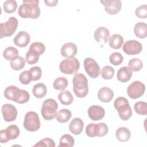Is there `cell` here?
<instances>
[{
    "mask_svg": "<svg viewBox=\"0 0 147 147\" xmlns=\"http://www.w3.org/2000/svg\"><path fill=\"white\" fill-rule=\"evenodd\" d=\"M38 3L39 1L38 0L23 1L22 4L18 10L19 16L23 18H37L40 17L41 13Z\"/></svg>",
    "mask_w": 147,
    "mask_h": 147,
    "instance_id": "1",
    "label": "cell"
},
{
    "mask_svg": "<svg viewBox=\"0 0 147 147\" xmlns=\"http://www.w3.org/2000/svg\"><path fill=\"white\" fill-rule=\"evenodd\" d=\"M4 96L7 99L20 104L28 102L30 98V95L28 91L21 90L15 86H10L6 87L4 91Z\"/></svg>",
    "mask_w": 147,
    "mask_h": 147,
    "instance_id": "2",
    "label": "cell"
},
{
    "mask_svg": "<svg viewBox=\"0 0 147 147\" xmlns=\"http://www.w3.org/2000/svg\"><path fill=\"white\" fill-rule=\"evenodd\" d=\"M73 91L78 98L85 97L88 92V80L86 76L82 73H76L72 79Z\"/></svg>",
    "mask_w": 147,
    "mask_h": 147,
    "instance_id": "3",
    "label": "cell"
},
{
    "mask_svg": "<svg viewBox=\"0 0 147 147\" xmlns=\"http://www.w3.org/2000/svg\"><path fill=\"white\" fill-rule=\"evenodd\" d=\"M114 106L122 120L127 121L131 117V108L126 98L124 97L117 98L114 102Z\"/></svg>",
    "mask_w": 147,
    "mask_h": 147,
    "instance_id": "4",
    "label": "cell"
},
{
    "mask_svg": "<svg viewBox=\"0 0 147 147\" xmlns=\"http://www.w3.org/2000/svg\"><path fill=\"white\" fill-rule=\"evenodd\" d=\"M58 104L55 100L49 98L44 101L41 107V115L44 119L49 121L56 117Z\"/></svg>",
    "mask_w": 147,
    "mask_h": 147,
    "instance_id": "5",
    "label": "cell"
},
{
    "mask_svg": "<svg viewBox=\"0 0 147 147\" xmlns=\"http://www.w3.org/2000/svg\"><path fill=\"white\" fill-rule=\"evenodd\" d=\"M80 67L79 60L75 57H68L63 60L59 65L60 71L67 75L75 74Z\"/></svg>",
    "mask_w": 147,
    "mask_h": 147,
    "instance_id": "6",
    "label": "cell"
},
{
    "mask_svg": "<svg viewBox=\"0 0 147 147\" xmlns=\"http://www.w3.org/2000/svg\"><path fill=\"white\" fill-rule=\"evenodd\" d=\"M108 131V126L103 122L90 123L86 128V133L90 137H103L107 134Z\"/></svg>",
    "mask_w": 147,
    "mask_h": 147,
    "instance_id": "7",
    "label": "cell"
},
{
    "mask_svg": "<svg viewBox=\"0 0 147 147\" xmlns=\"http://www.w3.org/2000/svg\"><path fill=\"white\" fill-rule=\"evenodd\" d=\"M24 127L29 131H36L40 127V121L38 114L34 111L28 112L24 117Z\"/></svg>",
    "mask_w": 147,
    "mask_h": 147,
    "instance_id": "8",
    "label": "cell"
},
{
    "mask_svg": "<svg viewBox=\"0 0 147 147\" xmlns=\"http://www.w3.org/2000/svg\"><path fill=\"white\" fill-rule=\"evenodd\" d=\"M18 20L14 17H10L8 20L0 24V38L9 37L14 34L18 26Z\"/></svg>",
    "mask_w": 147,
    "mask_h": 147,
    "instance_id": "9",
    "label": "cell"
},
{
    "mask_svg": "<svg viewBox=\"0 0 147 147\" xmlns=\"http://www.w3.org/2000/svg\"><path fill=\"white\" fill-rule=\"evenodd\" d=\"M145 91V86L140 81L132 82L127 88V94L131 99H137L142 96Z\"/></svg>",
    "mask_w": 147,
    "mask_h": 147,
    "instance_id": "10",
    "label": "cell"
},
{
    "mask_svg": "<svg viewBox=\"0 0 147 147\" xmlns=\"http://www.w3.org/2000/svg\"><path fill=\"white\" fill-rule=\"evenodd\" d=\"M84 68L88 75L91 78H96L100 74L99 65L91 57H87L84 59Z\"/></svg>",
    "mask_w": 147,
    "mask_h": 147,
    "instance_id": "11",
    "label": "cell"
},
{
    "mask_svg": "<svg viewBox=\"0 0 147 147\" xmlns=\"http://www.w3.org/2000/svg\"><path fill=\"white\" fill-rule=\"evenodd\" d=\"M123 51L129 55H138L142 50V44L136 40H130L124 43L122 48Z\"/></svg>",
    "mask_w": 147,
    "mask_h": 147,
    "instance_id": "12",
    "label": "cell"
},
{
    "mask_svg": "<svg viewBox=\"0 0 147 147\" xmlns=\"http://www.w3.org/2000/svg\"><path fill=\"white\" fill-rule=\"evenodd\" d=\"M1 112L4 120L6 122L14 121L17 117V110L11 104L6 103L2 105Z\"/></svg>",
    "mask_w": 147,
    "mask_h": 147,
    "instance_id": "13",
    "label": "cell"
},
{
    "mask_svg": "<svg viewBox=\"0 0 147 147\" xmlns=\"http://www.w3.org/2000/svg\"><path fill=\"white\" fill-rule=\"evenodd\" d=\"M100 3L105 6V11L110 15L117 14L121 9L122 2L119 0H104Z\"/></svg>",
    "mask_w": 147,
    "mask_h": 147,
    "instance_id": "14",
    "label": "cell"
},
{
    "mask_svg": "<svg viewBox=\"0 0 147 147\" xmlns=\"http://www.w3.org/2000/svg\"><path fill=\"white\" fill-rule=\"evenodd\" d=\"M105 114V109L98 105L90 106L88 110V115L90 118L93 121H99L102 119Z\"/></svg>",
    "mask_w": 147,
    "mask_h": 147,
    "instance_id": "15",
    "label": "cell"
},
{
    "mask_svg": "<svg viewBox=\"0 0 147 147\" xmlns=\"http://www.w3.org/2000/svg\"><path fill=\"white\" fill-rule=\"evenodd\" d=\"M78 52L76 45L71 42H68L64 44L60 49L61 55L65 57H74Z\"/></svg>",
    "mask_w": 147,
    "mask_h": 147,
    "instance_id": "16",
    "label": "cell"
},
{
    "mask_svg": "<svg viewBox=\"0 0 147 147\" xmlns=\"http://www.w3.org/2000/svg\"><path fill=\"white\" fill-rule=\"evenodd\" d=\"M30 36L25 31H20L14 38V44L18 47H25L30 42Z\"/></svg>",
    "mask_w": 147,
    "mask_h": 147,
    "instance_id": "17",
    "label": "cell"
},
{
    "mask_svg": "<svg viewBox=\"0 0 147 147\" xmlns=\"http://www.w3.org/2000/svg\"><path fill=\"white\" fill-rule=\"evenodd\" d=\"M94 37L98 42L100 43L103 41L104 43H106L110 37V32L106 27L100 26L95 30Z\"/></svg>",
    "mask_w": 147,
    "mask_h": 147,
    "instance_id": "18",
    "label": "cell"
},
{
    "mask_svg": "<svg viewBox=\"0 0 147 147\" xmlns=\"http://www.w3.org/2000/svg\"><path fill=\"white\" fill-rule=\"evenodd\" d=\"M84 127V122L79 118H74L69 124V131L75 135L80 134L83 131Z\"/></svg>",
    "mask_w": 147,
    "mask_h": 147,
    "instance_id": "19",
    "label": "cell"
},
{
    "mask_svg": "<svg viewBox=\"0 0 147 147\" xmlns=\"http://www.w3.org/2000/svg\"><path fill=\"white\" fill-rule=\"evenodd\" d=\"M98 99L102 102L108 103L110 102L114 96V92L109 87H104L99 89L97 94Z\"/></svg>",
    "mask_w": 147,
    "mask_h": 147,
    "instance_id": "20",
    "label": "cell"
},
{
    "mask_svg": "<svg viewBox=\"0 0 147 147\" xmlns=\"http://www.w3.org/2000/svg\"><path fill=\"white\" fill-rule=\"evenodd\" d=\"M132 76V71L129 67H121L117 72V79L122 83L128 82Z\"/></svg>",
    "mask_w": 147,
    "mask_h": 147,
    "instance_id": "21",
    "label": "cell"
},
{
    "mask_svg": "<svg viewBox=\"0 0 147 147\" xmlns=\"http://www.w3.org/2000/svg\"><path fill=\"white\" fill-rule=\"evenodd\" d=\"M115 136L118 141L121 142H126L130 139L131 133L127 127H120L116 130Z\"/></svg>",
    "mask_w": 147,
    "mask_h": 147,
    "instance_id": "22",
    "label": "cell"
},
{
    "mask_svg": "<svg viewBox=\"0 0 147 147\" xmlns=\"http://www.w3.org/2000/svg\"><path fill=\"white\" fill-rule=\"evenodd\" d=\"M123 43V38L121 34H114L109 39V44L110 47L115 49H119Z\"/></svg>",
    "mask_w": 147,
    "mask_h": 147,
    "instance_id": "23",
    "label": "cell"
},
{
    "mask_svg": "<svg viewBox=\"0 0 147 147\" xmlns=\"http://www.w3.org/2000/svg\"><path fill=\"white\" fill-rule=\"evenodd\" d=\"M134 33L140 38H145L147 36V25L145 23L140 22L134 25Z\"/></svg>",
    "mask_w": 147,
    "mask_h": 147,
    "instance_id": "24",
    "label": "cell"
},
{
    "mask_svg": "<svg viewBox=\"0 0 147 147\" xmlns=\"http://www.w3.org/2000/svg\"><path fill=\"white\" fill-rule=\"evenodd\" d=\"M58 99L62 105H69L74 101V97L69 91L64 90L58 94Z\"/></svg>",
    "mask_w": 147,
    "mask_h": 147,
    "instance_id": "25",
    "label": "cell"
},
{
    "mask_svg": "<svg viewBox=\"0 0 147 147\" xmlns=\"http://www.w3.org/2000/svg\"><path fill=\"white\" fill-rule=\"evenodd\" d=\"M33 95L37 98H42L45 96L47 92L46 86L41 83L36 84L32 90Z\"/></svg>",
    "mask_w": 147,
    "mask_h": 147,
    "instance_id": "26",
    "label": "cell"
},
{
    "mask_svg": "<svg viewBox=\"0 0 147 147\" xmlns=\"http://www.w3.org/2000/svg\"><path fill=\"white\" fill-rule=\"evenodd\" d=\"M71 117L72 113L71 111L67 109H63L57 112L56 118L60 123H65L69 120Z\"/></svg>",
    "mask_w": 147,
    "mask_h": 147,
    "instance_id": "27",
    "label": "cell"
},
{
    "mask_svg": "<svg viewBox=\"0 0 147 147\" xmlns=\"http://www.w3.org/2000/svg\"><path fill=\"white\" fill-rule=\"evenodd\" d=\"M6 135L9 140L16 139L20 135V129L16 125H11L5 130Z\"/></svg>",
    "mask_w": 147,
    "mask_h": 147,
    "instance_id": "28",
    "label": "cell"
},
{
    "mask_svg": "<svg viewBox=\"0 0 147 147\" xmlns=\"http://www.w3.org/2000/svg\"><path fill=\"white\" fill-rule=\"evenodd\" d=\"M3 56L7 60L11 61L18 56V51L16 48L9 47L3 51Z\"/></svg>",
    "mask_w": 147,
    "mask_h": 147,
    "instance_id": "29",
    "label": "cell"
},
{
    "mask_svg": "<svg viewBox=\"0 0 147 147\" xmlns=\"http://www.w3.org/2000/svg\"><path fill=\"white\" fill-rule=\"evenodd\" d=\"M29 51L40 56L45 52V46L42 42H35L30 45Z\"/></svg>",
    "mask_w": 147,
    "mask_h": 147,
    "instance_id": "30",
    "label": "cell"
},
{
    "mask_svg": "<svg viewBox=\"0 0 147 147\" xmlns=\"http://www.w3.org/2000/svg\"><path fill=\"white\" fill-rule=\"evenodd\" d=\"M68 82L64 77H59L56 78L53 84V88L56 90H64L67 87Z\"/></svg>",
    "mask_w": 147,
    "mask_h": 147,
    "instance_id": "31",
    "label": "cell"
},
{
    "mask_svg": "<svg viewBox=\"0 0 147 147\" xmlns=\"http://www.w3.org/2000/svg\"><path fill=\"white\" fill-rule=\"evenodd\" d=\"M75 144V140L72 136L65 134L61 137L59 146H69L72 147Z\"/></svg>",
    "mask_w": 147,
    "mask_h": 147,
    "instance_id": "32",
    "label": "cell"
},
{
    "mask_svg": "<svg viewBox=\"0 0 147 147\" xmlns=\"http://www.w3.org/2000/svg\"><path fill=\"white\" fill-rule=\"evenodd\" d=\"M10 67L15 71H19L22 69L25 65V61L22 57L18 56L10 61Z\"/></svg>",
    "mask_w": 147,
    "mask_h": 147,
    "instance_id": "33",
    "label": "cell"
},
{
    "mask_svg": "<svg viewBox=\"0 0 147 147\" xmlns=\"http://www.w3.org/2000/svg\"><path fill=\"white\" fill-rule=\"evenodd\" d=\"M128 66L131 71L137 72L142 69L143 67V63L140 59L133 58L129 60Z\"/></svg>",
    "mask_w": 147,
    "mask_h": 147,
    "instance_id": "34",
    "label": "cell"
},
{
    "mask_svg": "<svg viewBox=\"0 0 147 147\" xmlns=\"http://www.w3.org/2000/svg\"><path fill=\"white\" fill-rule=\"evenodd\" d=\"M4 11L6 13L11 14L14 13L17 7V2L14 0H7L5 1L3 6Z\"/></svg>",
    "mask_w": 147,
    "mask_h": 147,
    "instance_id": "35",
    "label": "cell"
},
{
    "mask_svg": "<svg viewBox=\"0 0 147 147\" xmlns=\"http://www.w3.org/2000/svg\"><path fill=\"white\" fill-rule=\"evenodd\" d=\"M134 109L139 115L147 114V103L145 102H137L134 105Z\"/></svg>",
    "mask_w": 147,
    "mask_h": 147,
    "instance_id": "36",
    "label": "cell"
},
{
    "mask_svg": "<svg viewBox=\"0 0 147 147\" xmlns=\"http://www.w3.org/2000/svg\"><path fill=\"white\" fill-rule=\"evenodd\" d=\"M100 74L103 79L106 80H109L112 79L114 76V69L112 67L106 65L102 68Z\"/></svg>",
    "mask_w": 147,
    "mask_h": 147,
    "instance_id": "37",
    "label": "cell"
},
{
    "mask_svg": "<svg viewBox=\"0 0 147 147\" xmlns=\"http://www.w3.org/2000/svg\"><path fill=\"white\" fill-rule=\"evenodd\" d=\"M123 60V57L121 53L119 52H114L109 57V61L114 65H120Z\"/></svg>",
    "mask_w": 147,
    "mask_h": 147,
    "instance_id": "38",
    "label": "cell"
},
{
    "mask_svg": "<svg viewBox=\"0 0 147 147\" xmlns=\"http://www.w3.org/2000/svg\"><path fill=\"white\" fill-rule=\"evenodd\" d=\"M19 80L23 84H28L32 80V76L30 71H24L19 76Z\"/></svg>",
    "mask_w": 147,
    "mask_h": 147,
    "instance_id": "39",
    "label": "cell"
},
{
    "mask_svg": "<svg viewBox=\"0 0 147 147\" xmlns=\"http://www.w3.org/2000/svg\"><path fill=\"white\" fill-rule=\"evenodd\" d=\"M29 71L30 72L32 80L33 81L38 80L41 78L42 75V70L40 67L38 66H35L30 68Z\"/></svg>",
    "mask_w": 147,
    "mask_h": 147,
    "instance_id": "40",
    "label": "cell"
},
{
    "mask_svg": "<svg viewBox=\"0 0 147 147\" xmlns=\"http://www.w3.org/2000/svg\"><path fill=\"white\" fill-rule=\"evenodd\" d=\"M25 59L26 62L29 65L36 64L39 59V56L35 54L34 53L29 51L25 55Z\"/></svg>",
    "mask_w": 147,
    "mask_h": 147,
    "instance_id": "41",
    "label": "cell"
},
{
    "mask_svg": "<svg viewBox=\"0 0 147 147\" xmlns=\"http://www.w3.org/2000/svg\"><path fill=\"white\" fill-rule=\"evenodd\" d=\"M136 16L140 18H146L147 17V6L142 5L137 7L135 11Z\"/></svg>",
    "mask_w": 147,
    "mask_h": 147,
    "instance_id": "42",
    "label": "cell"
},
{
    "mask_svg": "<svg viewBox=\"0 0 147 147\" xmlns=\"http://www.w3.org/2000/svg\"><path fill=\"white\" fill-rule=\"evenodd\" d=\"M55 141L49 138H45L34 145V146H55Z\"/></svg>",
    "mask_w": 147,
    "mask_h": 147,
    "instance_id": "43",
    "label": "cell"
},
{
    "mask_svg": "<svg viewBox=\"0 0 147 147\" xmlns=\"http://www.w3.org/2000/svg\"><path fill=\"white\" fill-rule=\"evenodd\" d=\"M9 141L7 138L5 130H1L0 131V141L1 143H6Z\"/></svg>",
    "mask_w": 147,
    "mask_h": 147,
    "instance_id": "44",
    "label": "cell"
},
{
    "mask_svg": "<svg viewBox=\"0 0 147 147\" xmlns=\"http://www.w3.org/2000/svg\"><path fill=\"white\" fill-rule=\"evenodd\" d=\"M44 3L45 5L48 6L49 7H53L56 6L57 5V3H58L57 0H51V1H48V0H44Z\"/></svg>",
    "mask_w": 147,
    "mask_h": 147,
    "instance_id": "45",
    "label": "cell"
}]
</instances>
